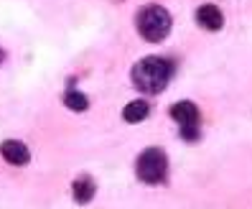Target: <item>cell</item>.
I'll use <instances>...</instances> for the list:
<instances>
[{
	"label": "cell",
	"mask_w": 252,
	"mask_h": 209,
	"mask_svg": "<svg viewBox=\"0 0 252 209\" xmlns=\"http://www.w3.org/2000/svg\"><path fill=\"white\" fill-rule=\"evenodd\" d=\"M173 77V64L163 56H145L132 67V82L140 92L158 95L166 89V84Z\"/></svg>",
	"instance_id": "1"
},
{
	"label": "cell",
	"mask_w": 252,
	"mask_h": 209,
	"mask_svg": "<svg viewBox=\"0 0 252 209\" xmlns=\"http://www.w3.org/2000/svg\"><path fill=\"white\" fill-rule=\"evenodd\" d=\"M138 34L145 38V41H163L168 34H171V16L166 8L160 5H145L140 13H138Z\"/></svg>",
	"instance_id": "2"
},
{
	"label": "cell",
	"mask_w": 252,
	"mask_h": 209,
	"mask_svg": "<svg viewBox=\"0 0 252 209\" xmlns=\"http://www.w3.org/2000/svg\"><path fill=\"white\" fill-rule=\"evenodd\" d=\"M168 171V158L160 148H148L138 158V178L145 184H160Z\"/></svg>",
	"instance_id": "3"
},
{
	"label": "cell",
	"mask_w": 252,
	"mask_h": 209,
	"mask_svg": "<svg viewBox=\"0 0 252 209\" xmlns=\"http://www.w3.org/2000/svg\"><path fill=\"white\" fill-rule=\"evenodd\" d=\"M0 153H3L5 161L13 163V166H26L28 158H31V153H28L26 143H21V140H5L3 148H0Z\"/></svg>",
	"instance_id": "4"
},
{
	"label": "cell",
	"mask_w": 252,
	"mask_h": 209,
	"mask_svg": "<svg viewBox=\"0 0 252 209\" xmlns=\"http://www.w3.org/2000/svg\"><path fill=\"white\" fill-rule=\"evenodd\" d=\"M196 21L201 28H209V31H219L224 26V16H221V10L217 5H201L196 10Z\"/></svg>",
	"instance_id": "5"
},
{
	"label": "cell",
	"mask_w": 252,
	"mask_h": 209,
	"mask_svg": "<svg viewBox=\"0 0 252 209\" xmlns=\"http://www.w3.org/2000/svg\"><path fill=\"white\" fill-rule=\"evenodd\" d=\"M171 117L176 123H181V125H194V123H199V110H196L194 102L181 100V102H176L171 107Z\"/></svg>",
	"instance_id": "6"
},
{
	"label": "cell",
	"mask_w": 252,
	"mask_h": 209,
	"mask_svg": "<svg viewBox=\"0 0 252 209\" xmlns=\"http://www.w3.org/2000/svg\"><path fill=\"white\" fill-rule=\"evenodd\" d=\"M148 112H151L148 102H143V100H132V102H127V107L123 110V117H125L127 123H140L143 117H148Z\"/></svg>",
	"instance_id": "7"
},
{
	"label": "cell",
	"mask_w": 252,
	"mask_h": 209,
	"mask_svg": "<svg viewBox=\"0 0 252 209\" xmlns=\"http://www.w3.org/2000/svg\"><path fill=\"white\" fill-rule=\"evenodd\" d=\"M92 197H94V181L92 178H77V181H74V199L79 204H87Z\"/></svg>",
	"instance_id": "8"
},
{
	"label": "cell",
	"mask_w": 252,
	"mask_h": 209,
	"mask_svg": "<svg viewBox=\"0 0 252 209\" xmlns=\"http://www.w3.org/2000/svg\"><path fill=\"white\" fill-rule=\"evenodd\" d=\"M64 104H66L69 110L82 112V110L90 107V100H87V95H82V92H66L64 95Z\"/></svg>",
	"instance_id": "9"
},
{
	"label": "cell",
	"mask_w": 252,
	"mask_h": 209,
	"mask_svg": "<svg viewBox=\"0 0 252 209\" xmlns=\"http://www.w3.org/2000/svg\"><path fill=\"white\" fill-rule=\"evenodd\" d=\"M181 136L186 140H196L199 138V130H196V123L194 125H181Z\"/></svg>",
	"instance_id": "10"
},
{
	"label": "cell",
	"mask_w": 252,
	"mask_h": 209,
	"mask_svg": "<svg viewBox=\"0 0 252 209\" xmlns=\"http://www.w3.org/2000/svg\"><path fill=\"white\" fill-rule=\"evenodd\" d=\"M0 62H3V51H0Z\"/></svg>",
	"instance_id": "11"
}]
</instances>
